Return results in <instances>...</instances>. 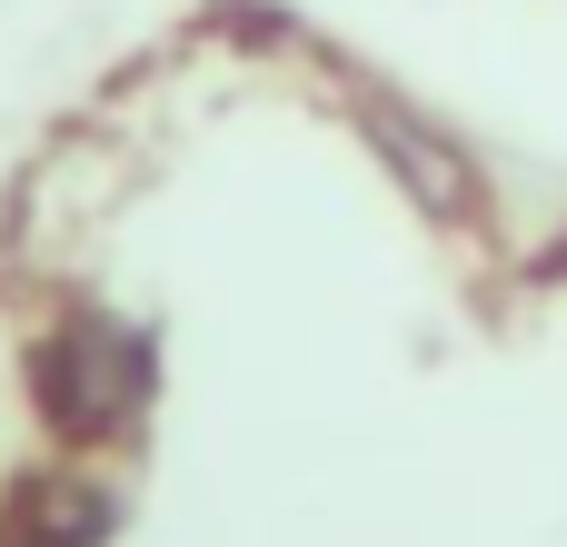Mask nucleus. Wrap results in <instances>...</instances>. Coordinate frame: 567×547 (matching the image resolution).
Segmentation results:
<instances>
[{
    "label": "nucleus",
    "instance_id": "f257e3e1",
    "mask_svg": "<svg viewBox=\"0 0 567 547\" xmlns=\"http://www.w3.org/2000/svg\"><path fill=\"white\" fill-rule=\"evenodd\" d=\"M30 399L60 448H100L150 409V339L120 329L110 309H70L60 329L30 339Z\"/></svg>",
    "mask_w": 567,
    "mask_h": 547
},
{
    "label": "nucleus",
    "instance_id": "f03ea898",
    "mask_svg": "<svg viewBox=\"0 0 567 547\" xmlns=\"http://www.w3.org/2000/svg\"><path fill=\"white\" fill-rule=\"evenodd\" d=\"M110 528H120V508H110V488L80 478V468H40V478H20L10 508H0V547H110Z\"/></svg>",
    "mask_w": 567,
    "mask_h": 547
},
{
    "label": "nucleus",
    "instance_id": "7ed1b4c3",
    "mask_svg": "<svg viewBox=\"0 0 567 547\" xmlns=\"http://www.w3.org/2000/svg\"><path fill=\"white\" fill-rule=\"evenodd\" d=\"M359 130L379 140V159L399 169V189H419V199H429L439 219L478 209V169H468V159H458V149H449V140L429 130V120H409V110H369Z\"/></svg>",
    "mask_w": 567,
    "mask_h": 547
}]
</instances>
